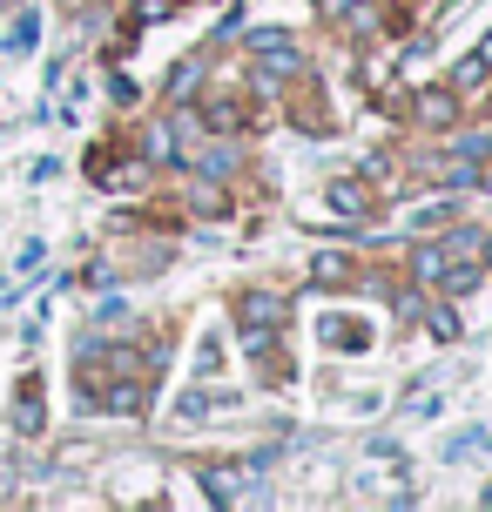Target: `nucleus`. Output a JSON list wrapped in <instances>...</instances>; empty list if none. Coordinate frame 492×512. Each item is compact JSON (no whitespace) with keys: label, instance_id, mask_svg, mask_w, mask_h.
Here are the masks:
<instances>
[{"label":"nucleus","instance_id":"1","mask_svg":"<svg viewBox=\"0 0 492 512\" xmlns=\"http://www.w3.org/2000/svg\"><path fill=\"white\" fill-rule=\"evenodd\" d=\"M277 324H284V304H277V297H270V290H250V297H243V304H236V337H243V344H250V351H263V344H270V331H277Z\"/></svg>","mask_w":492,"mask_h":512},{"label":"nucleus","instance_id":"2","mask_svg":"<svg viewBox=\"0 0 492 512\" xmlns=\"http://www.w3.org/2000/svg\"><path fill=\"white\" fill-rule=\"evenodd\" d=\"M418 277L439 283L445 297H466L472 283H479V263H445V250H425V256H418Z\"/></svg>","mask_w":492,"mask_h":512},{"label":"nucleus","instance_id":"3","mask_svg":"<svg viewBox=\"0 0 492 512\" xmlns=\"http://www.w3.org/2000/svg\"><path fill=\"white\" fill-rule=\"evenodd\" d=\"M486 81H492V54H486V48H472L466 61H452V75H445V88H452V95H479Z\"/></svg>","mask_w":492,"mask_h":512},{"label":"nucleus","instance_id":"4","mask_svg":"<svg viewBox=\"0 0 492 512\" xmlns=\"http://www.w3.org/2000/svg\"><path fill=\"white\" fill-rule=\"evenodd\" d=\"M418 122H425V128H452V122H459V95H452V88L418 95Z\"/></svg>","mask_w":492,"mask_h":512},{"label":"nucleus","instance_id":"5","mask_svg":"<svg viewBox=\"0 0 492 512\" xmlns=\"http://www.w3.org/2000/svg\"><path fill=\"white\" fill-rule=\"evenodd\" d=\"M324 203H331L337 216H364V182H351V176L331 182V189H324Z\"/></svg>","mask_w":492,"mask_h":512},{"label":"nucleus","instance_id":"6","mask_svg":"<svg viewBox=\"0 0 492 512\" xmlns=\"http://www.w3.org/2000/svg\"><path fill=\"white\" fill-rule=\"evenodd\" d=\"M324 344H331V351H364L371 331H364V324H337V317H324Z\"/></svg>","mask_w":492,"mask_h":512},{"label":"nucleus","instance_id":"7","mask_svg":"<svg viewBox=\"0 0 492 512\" xmlns=\"http://www.w3.org/2000/svg\"><path fill=\"white\" fill-rule=\"evenodd\" d=\"M14 432H41V384H21V405H14Z\"/></svg>","mask_w":492,"mask_h":512},{"label":"nucleus","instance_id":"8","mask_svg":"<svg viewBox=\"0 0 492 512\" xmlns=\"http://www.w3.org/2000/svg\"><path fill=\"white\" fill-rule=\"evenodd\" d=\"M196 81H203V61H182V68H169V102H182Z\"/></svg>","mask_w":492,"mask_h":512},{"label":"nucleus","instance_id":"9","mask_svg":"<svg viewBox=\"0 0 492 512\" xmlns=\"http://www.w3.org/2000/svg\"><path fill=\"white\" fill-rule=\"evenodd\" d=\"M203 122H209V128H236V122H243V108H236V102H209Z\"/></svg>","mask_w":492,"mask_h":512},{"label":"nucleus","instance_id":"10","mask_svg":"<svg viewBox=\"0 0 492 512\" xmlns=\"http://www.w3.org/2000/svg\"><path fill=\"white\" fill-rule=\"evenodd\" d=\"M344 263H351V256H317V270H311V277H317V283H344V277H351Z\"/></svg>","mask_w":492,"mask_h":512},{"label":"nucleus","instance_id":"11","mask_svg":"<svg viewBox=\"0 0 492 512\" xmlns=\"http://www.w3.org/2000/svg\"><path fill=\"white\" fill-rule=\"evenodd\" d=\"M142 149H149V162H169V128H149V135H142Z\"/></svg>","mask_w":492,"mask_h":512},{"label":"nucleus","instance_id":"12","mask_svg":"<svg viewBox=\"0 0 492 512\" xmlns=\"http://www.w3.org/2000/svg\"><path fill=\"white\" fill-rule=\"evenodd\" d=\"M230 169H236L230 149H209V155H203V176H230Z\"/></svg>","mask_w":492,"mask_h":512},{"label":"nucleus","instance_id":"13","mask_svg":"<svg viewBox=\"0 0 492 512\" xmlns=\"http://www.w3.org/2000/svg\"><path fill=\"white\" fill-rule=\"evenodd\" d=\"M7 48H14V54L34 48V14H21V21H14V41H7Z\"/></svg>","mask_w":492,"mask_h":512},{"label":"nucleus","instance_id":"14","mask_svg":"<svg viewBox=\"0 0 492 512\" xmlns=\"http://www.w3.org/2000/svg\"><path fill=\"white\" fill-rule=\"evenodd\" d=\"M432 337H459V317H452V310H445V304L432 310Z\"/></svg>","mask_w":492,"mask_h":512},{"label":"nucleus","instance_id":"15","mask_svg":"<svg viewBox=\"0 0 492 512\" xmlns=\"http://www.w3.org/2000/svg\"><path fill=\"white\" fill-rule=\"evenodd\" d=\"M176 411H182V418H203L209 398H203V391H189V398H176Z\"/></svg>","mask_w":492,"mask_h":512},{"label":"nucleus","instance_id":"16","mask_svg":"<svg viewBox=\"0 0 492 512\" xmlns=\"http://www.w3.org/2000/svg\"><path fill=\"white\" fill-rule=\"evenodd\" d=\"M479 250H486V263H492V236H486V243H479Z\"/></svg>","mask_w":492,"mask_h":512},{"label":"nucleus","instance_id":"17","mask_svg":"<svg viewBox=\"0 0 492 512\" xmlns=\"http://www.w3.org/2000/svg\"><path fill=\"white\" fill-rule=\"evenodd\" d=\"M486 506H492V486H486Z\"/></svg>","mask_w":492,"mask_h":512}]
</instances>
